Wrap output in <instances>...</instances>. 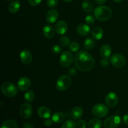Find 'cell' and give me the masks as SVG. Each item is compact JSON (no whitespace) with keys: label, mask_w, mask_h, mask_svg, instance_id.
Instances as JSON below:
<instances>
[{"label":"cell","mask_w":128,"mask_h":128,"mask_svg":"<svg viewBox=\"0 0 128 128\" xmlns=\"http://www.w3.org/2000/svg\"><path fill=\"white\" fill-rule=\"evenodd\" d=\"M74 61L76 68L82 72H88L92 70L95 64L93 57L85 51L78 52L75 55Z\"/></svg>","instance_id":"6da1fadb"},{"label":"cell","mask_w":128,"mask_h":128,"mask_svg":"<svg viewBox=\"0 0 128 128\" xmlns=\"http://www.w3.org/2000/svg\"><path fill=\"white\" fill-rule=\"evenodd\" d=\"M112 10L106 6H100L96 8L94 11V15L98 21H104L108 20L112 16Z\"/></svg>","instance_id":"7a4b0ae2"},{"label":"cell","mask_w":128,"mask_h":128,"mask_svg":"<svg viewBox=\"0 0 128 128\" xmlns=\"http://www.w3.org/2000/svg\"><path fill=\"white\" fill-rule=\"evenodd\" d=\"M18 89L14 84L10 82H4L1 88L2 94L8 98H12L16 96L18 92Z\"/></svg>","instance_id":"3957f363"},{"label":"cell","mask_w":128,"mask_h":128,"mask_svg":"<svg viewBox=\"0 0 128 128\" xmlns=\"http://www.w3.org/2000/svg\"><path fill=\"white\" fill-rule=\"evenodd\" d=\"M109 109L105 104L98 103L95 104L92 108V113L93 116L98 118H102L108 115Z\"/></svg>","instance_id":"277c9868"},{"label":"cell","mask_w":128,"mask_h":128,"mask_svg":"<svg viewBox=\"0 0 128 128\" xmlns=\"http://www.w3.org/2000/svg\"><path fill=\"white\" fill-rule=\"evenodd\" d=\"M71 84V80L67 75H62L60 76L56 82V89L58 91H64L69 89Z\"/></svg>","instance_id":"5b68a950"},{"label":"cell","mask_w":128,"mask_h":128,"mask_svg":"<svg viewBox=\"0 0 128 128\" xmlns=\"http://www.w3.org/2000/svg\"><path fill=\"white\" fill-rule=\"evenodd\" d=\"M74 61V58L70 51H64L60 56V63L64 68H68L71 66Z\"/></svg>","instance_id":"8992f818"},{"label":"cell","mask_w":128,"mask_h":128,"mask_svg":"<svg viewBox=\"0 0 128 128\" xmlns=\"http://www.w3.org/2000/svg\"><path fill=\"white\" fill-rule=\"evenodd\" d=\"M121 120L118 115H113L108 118L104 121V126L105 128H117L120 126Z\"/></svg>","instance_id":"52a82bcc"},{"label":"cell","mask_w":128,"mask_h":128,"mask_svg":"<svg viewBox=\"0 0 128 128\" xmlns=\"http://www.w3.org/2000/svg\"><path fill=\"white\" fill-rule=\"evenodd\" d=\"M111 63L113 66L117 68H121L124 67L126 64V60L122 54L119 53L112 55L110 59Z\"/></svg>","instance_id":"ba28073f"},{"label":"cell","mask_w":128,"mask_h":128,"mask_svg":"<svg viewBox=\"0 0 128 128\" xmlns=\"http://www.w3.org/2000/svg\"><path fill=\"white\" fill-rule=\"evenodd\" d=\"M20 116L24 119H30L32 114V108L30 104L23 103L20 108Z\"/></svg>","instance_id":"9c48e42d"},{"label":"cell","mask_w":128,"mask_h":128,"mask_svg":"<svg viewBox=\"0 0 128 128\" xmlns=\"http://www.w3.org/2000/svg\"><path fill=\"white\" fill-rule=\"evenodd\" d=\"M105 102L108 107H115L118 102V97L117 94L113 92H110L108 93L105 98Z\"/></svg>","instance_id":"30bf717a"},{"label":"cell","mask_w":128,"mask_h":128,"mask_svg":"<svg viewBox=\"0 0 128 128\" xmlns=\"http://www.w3.org/2000/svg\"><path fill=\"white\" fill-rule=\"evenodd\" d=\"M31 86V81L27 77H22L18 81V88L21 91L29 90Z\"/></svg>","instance_id":"8fae6325"},{"label":"cell","mask_w":128,"mask_h":128,"mask_svg":"<svg viewBox=\"0 0 128 128\" xmlns=\"http://www.w3.org/2000/svg\"><path fill=\"white\" fill-rule=\"evenodd\" d=\"M59 18V12L55 9L50 10L46 14V20L48 23L52 24L56 22Z\"/></svg>","instance_id":"7c38bea8"},{"label":"cell","mask_w":128,"mask_h":128,"mask_svg":"<svg viewBox=\"0 0 128 128\" xmlns=\"http://www.w3.org/2000/svg\"><path fill=\"white\" fill-rule=\"evenodd\" d=\"M20 60L24 64H29L32 60V56L31 52L28 50H24L20 52Z\"/></svg>","instance_id":"4fadbf2b"},{"label":"cell","mask_w":128,"mask_h":128,"mask_svg":"<svg viewBox=\"0 0 128 128\" xmlns=\"http://www.w3.org/2000/svg\"><path fill=\"white\" fill-rule=\"evenodd\" d=\"M55 31L60 35H64L68 31L67 23L64 21L60 20L58 21L54 26Z\"/></svg>","instance_id":"5bb4252c"},{"label":"cell","mask_w":128,"mask_h":128,"mask_svg":"<svg viewBox=\"0 0 128 128\" xmlns=\"http://www.w3.org/2000/svg\"><path fill=\"white\" fill-rule=\"evenodd\" d=\"M37 113L40 118L42 119L50 118L51 115V111L46 106H41L38 108Z\"/></svg>","instance_id":"9a60e30c"},{"label":"cell","mask_w":128,"mask_h":128,"mask_svg":"<svg viewBox=\"0 0 128 128\" xmlns=\"http://www.w3.org/2000/svg\"><path fill=\"white\" fill-rule=\"evenodd\" d=\"M111 52H112L111 48L108 44L102 45L100 51V55H101V58L104 60H108L111 56Z\"/></svg>","instance_id":"2e32d148"},{"label":"cell","mask_w":128,"mask_h":128,"mask_svg":"<svg viewBox=\"0 0 128 128\" xmlns=\"http://www.w3.org/2000/svg\"><path fill=\"white\" fill-rule=\"evenodd\" d=\"M77 32L82 36H86L89 34L91 31V28L88 24H80L78 26L76 29Z\"/></svg>","instance_id":"e0dca14e"},{"label":"cell","mask_w":128,"mask_h":128,"mask_svg":"<svg viewBox=\"0 0 128 128\" xmlns=\"http://www.w3.org/2000/svg\"><path fill=\"white\" fill-rule=\"evenodd\" d=\"M42 32L43 34L46 38L51 39L54 36L55 31L54 29L50 25H45L42 29Z\"/></svg>","instance_id":"ac0fdd59"},{"label":"cell","mask_w":128,"mask_h":128,"mask_svg":"<svg viewBox=\"0 0 128 128\" xmlns=\"http://www.w3.org/2000/svg\"><path fill=\"white\" fill-rule=\"evenodd\" d=\"M82 114H83V110L80 107H75L72 108L70 113L71 117L74 120H80L82 117Z\"/></svg>","instance_id":"d6986e66"},{"label":"cell","mask_w":128,"mask_h":128,"mask_svg":"<svg viewBox=\"0 0 128 128\" xmlns=\"http://www.w3.org/2000/svg\"><path fill=\"white\" fill-rule=\"evenodd\" d=\"M91 34L92 38L96 40H100L103 37V30L101 28L96 26L94 27L91 31Z\"/></svg>","instance_id":"ffe728a7"},{"label":"cell","mask_w":128,"mask_h":128,"mask_svg":"<svg viewBox=\"0 0 128 128\" xmlns=\"http://www.w3.org/2000/svg\"><path fill=\"white\" fill-rule=\"evenodd\" d=\"M20 7H21V3L18 0H15L11 2L8 6V11L11 13H16L18 12L20 10Z\"/></svg>","instance_id":"44dd1931"},{"label":"cell","mask_w":128,"mask_h":128,"mask_svg":"<svg viewBox=\"0 0 128 128\" xmlns=\"http://www.w3.org/2000/svg\"><path fill=\"white\" fill-rule=\"evenodd\" d=\"M82 8L83 11L86 12H90L93 11L94 4L92 1L90 0H86L82 3Z\"/></svg>","instance_id":"7402d4cb"},{"label":"cell","mask_w":128,"mask_h":128,"mask_svg":"<svg viewBox=\"0 0 128 128\" xmlns=\"http://www.w3.org/2000/svg\"><path fill=\"white\" fill-rule=\"evenodd\" d=\"M52 120L56 124H60L63 122L65 120V115L62 112H56L52 115Z\"/></svg>","instance_id":"603a6c76"},{"label":"cell","mask_w":128,"mask_h":128,"mask_svg":"<svg viewBox=\"0 0 128 128\" xmlns=\"http://www.w3.org/2000/svg\"><path fill=\"white\" fill-rule=\"evenodd\" d=\"M96 44V42L94 38H88L84 41V48L86 50H92Z\"/></svg>","instance_id":"cb8c5ba5"},{"label":"cell","mask_w":128,"mask_h":128,"mask_svg":"<svg viewBox=\"0 0 128 128\" xmlns=\"http://www.w3.org/2000/svg\"><path fill=\"white\" fill-rule=\"evenodd\" d=\"M1 128H18V124L15 120H7L2 122Z\"/></svg>","instance_id":"d4e9b609"},{"label":"cell","mask_w":128,"mask_h":128,"mask_svg":"<svg viewBox=\"0 0 128 128\" xmlns=\"http://www.w3.org/2000/svg\"><path fill=\"white\" fill-rule=\"evenodd\" d=\"M88 126V128H101L102 122L99 119H92L89 121Z\"/></svg>","instance_id":"484cf974"},{"label":"cell","mask_w":128,"mask_h":128,"mask_svg":"<svg viewBox=\"0 0 128 128\" xmlns=\"http://www.w3.org/2000/svg\"><path fill=\"white\" fill-rule=\"evenodd\" d=\"M77 123L72 120H68L65 121L61 128H77Z\"/></svg>","instance_id":"4316f807"},{"label":"cell","mask_w":128,"mask_h":128,"mask_svg":"<svg viewBox=\"0 0 128 128\" xmlns=\"http://www.w3.org/2000/svg\"><path fill=\"white\" fill-rule=\"evenodd\" d=\"M24 97L27 102H32L35 98V93L32 90H28L25 92Z\"/></svg>","instance_id":"83f0119b"},{"label":"cell","mask_w":128,"mask_h":128,"mask_svg":"<svg viewBox=\"0 0 128 128\" xmlns=\"http://www.w3.org/2000/svg\"><path fill=\"white\" fill-rule=\"evenodd\" d=\"M69 49L71 52H77L80 50V44L77 42H72L69 45Z\"/></svg>","instance_id":"f1b7e54d"},{"label":"cell","mask_w":128,"mask_h":128,"mask_svg":"<svg viewBox=\"0 0 128 128\" xmlns=\"http://www.w3.org/2000/svg\"><path fill=\"white\" fill-rule=\"evenodd\" d=\"M60 44L63 46H68L70 44V40L68 36H62L60 40Z\"/></svg>","instance_id":"f546056e"},{"label":"cell","mask_w":128,"mask_h":128,"mask_svg":"<svg viewBox=\"0 0 128 128\" xmlns=\"http://www.w3.org/2000/svg\"><path fill=\"white\" fill-rule=\"evenodd\" d=\"M51 51L55 54H59L61 53V52L62 51V49L60 45L54 44L51 48Z\"/></svg>","instance_id":"4dcf8cb0"},{"label":"cell","mask_w":128,"mask_h":128,"mask_svg":"<svg viewBox=\"0 0 128 128\" xmlns=\"http://www.w3.org/2000/svg\"><path fill=\"white\" fill-rule=\"evenodd\" d=\"M85 21L88 25H92L95 22V18L92 15H88L85 18Z\"/></svg>","instance_id":"1f68e13d"},{"label":"cell","mask_w":128,"mask_h":128,"mask_svg":"<svg viewBox=\"0 0 128 128\" xmlns=\"http://www.w3.org/2000/svg\"><path fill=\"white\" fill-rule=\"evenodd\" d=\"M58 0H47V5L48 7L53 8L57 6Z\"/></svg>","instance_id":"d6a6232c"},{"label":"cell","mask_w":128,"mask_h":128,"mask_svg":"<svg viewBox=\"0 0 128 128\" xmlns=\"http://www.w3.org/2000/svg\"><path fill=\"white\" fill-rule=\"evenodd\" d=\"M42 0H28V2L31 6H38L41 2Z\"/></svg>","instance_id":"836d02e7"},{"label":"cell","mask_w":128,"mask_h":128,"mask_svg":"<svg viewBox=\"0 0 128 128\" xmlns=\"http://www.w3.org/2000/svg\"><path fill=\"white\" fill-rule=\"evenodd\" d=\"M78 128H86V122L84 120H81L78 121L77 123Z\"/></svg>","instance_id":"e575fe53"},{"label":"cell","mask_w":128,"mask_h":128,"mask_svg":"<svg viewBox=\"0 0 128 128\" xmlns=\"http://www.w3.org/2000/svg\"><path fill=\"white\" fill-rule=\"evenodd\" d=\"M52 122H53V121H52V119L48 118L45 120L44 124V126H47V127H50L52 124Z\"/></svg>","instance_id":"d590c367"},{"label":"cell","mask_w":128,"mask_h":128,"mask_svg":"<svg viewBox=\"0 0 128 128\" xmlns=\"http://www.w3.org/2000/svg\"><path fill=\"white\" fill-rule=\"evenodd\" d=\"M123 122L125 124H126L128 126V114H126L124 115L123 116Z\"/></svg>","instance_id":"8d00e7d4"},{"label":"cell","mask_w":128,"mask_h":128,"mask_svg":"<svg viewBox=\"0 0 128 128\" xmlns=\"http://www.w3.org/2000/svg\"><path fill=\"white\" fill-rule=\"evenodd\" d=\"M23 128H34L31 124L29 123V122H25V123L24 124Z\"/></svg>","instance_id":"74e56055"},{"label":"cell","mask_w":128,"mask_h":128,"mask_svg":"<svg viewBox=\"0 0 128 128\" xmlns=\"http://www.w3.org/2000/svg\"><path fill=\"white\" fill-rule=\"evenodd\" d=\"M94 1L98 4H104V2H106L107 0H94Z\"/></svg>","instance_id":"f35d334b"},{"label":"cell","mask_w":128,"mask_h":128,"mask_svg":"<svg viewBox=\"0 0 128 128\" xmlns=\"http://www.w3.org/2000/svg\"><path fill=\"white\" fill-rule=\"evenodd\" d=\"M62 1H64V2H72L73 0H62Z\"/></svg>","instance_id":"ab89813d"},{"label":"cell","mask_w":128,"mask_h":128,"mask_svg":"<svg viewBox=\"0 0 128 128\" xmlns=\"http://www.w3.org/2000/svg\"><path fill=\"white\" fill-rule=\"evenodd\" d=\"M112 1H114V2H121L122 0H112Z\"/></svg>","instance_id":"60d3db41"},{"label":"cell","mask_w":128,"mask_h":128,"mask_svg":"<svg viewBox=\"0 0 128 128\" xmlns=\"http://www.w3.org/2000/svg\"><path fill=\"white\" fill-rule=\"evenodd\" d=\"M8 1H12V0H8Z\"/></svg>","instance_id":"b9f144b4"}]
</instances>
